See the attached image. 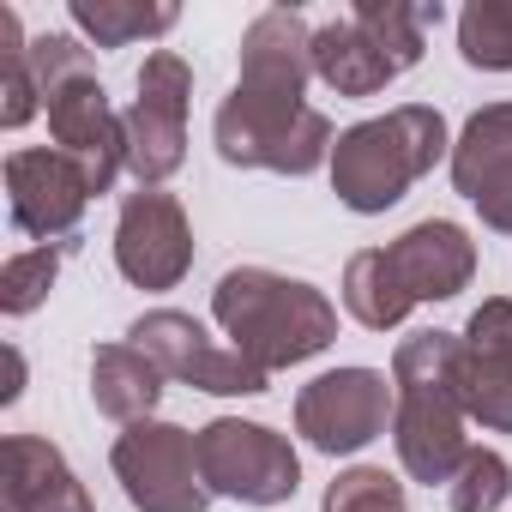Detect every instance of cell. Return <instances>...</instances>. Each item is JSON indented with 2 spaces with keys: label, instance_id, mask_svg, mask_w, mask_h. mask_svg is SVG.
<instances>
[{
  "label": "cell",
  "instance_id": "19",
  "mask_svg": "<svg viewBox=\"0 0 512 512\" xmlns=\"http://www.w3.org/2000/svg\"><path fill=\"white\" fill-rule=\"evenodd\" d=\"M314 79L332 85L338 97H374V91H386V85L398 79V67H392V61L356 31V19L344 13V19H332V25L314 31Z\"/></svg>",
  "mask_w": 512,
  "mask_h": 512
},
{
  "label": "cell",
  "instance_id": "25",
  "mask_svg": "<svg viewBox=\"0 0 512 512\" xmlns=\"http://www.w3.org/2000/svg\"><path fill=\"white\" fill-rule=\"evenodd\" d=\"M446 488H452V512H500L512 494V464L494 446H470V458Z\"/></svg>",
  "mask_w": 512,
  "mask_h": 512
},
{
  "label": "cell",
  "instance_id": "10",
  "mask_svg": "<svg viewBox=\"0 0 512 512\" xmlns=\"http://www.w3.org/2000/svg\"><path fill=\"white\" fill-rule=\"evenodd\" d=\"M392 410H398V392L380 368H332L296 392V434L326 458H350L386 434Z\"/></svg>",
  "mask_w": 512,
  "mask_h": 512
},
{
  "label": "cell",
  "instance_id": "14",
  "mask_svg": "<svg viewBox=\"0 0 512 512\" xmlns=\"http://www.w3.org/2000/svg\"><path fill=\"white\" fill-rule=\"evenodd\" d=\"M314 79V31L296 7H266L241 31V73L235 91L272 97V103H302Z\"/></svg>",
  "mask_w": 512,
  "mask_h": 512
},
{
  "label": "cell",
  "instance_id": "17",
  "mask_svg": "<svg viewBox=\"0 0 512 512\" xmlns=\"http://www.w3.org/2000/svg\"><path fill=\"white\" fill-rule=\"evenodd\" d=\"M0 494L7 512H97L73 464L43 434H7L0 446Z\"/></svg>",
  "mask_w": 512,
  "mask_h": 512
},
{
  "label": "cell",
  "instance_id": "4",
  "mask_svg": "<svg viewBox=\"0 0 512 512\" xmlns=\"http://www.w3.org/2000/svg\"><path fill=\"white\" fill-rule=\"evenodd\" d=\"M31 67L43 85V115H49L55 151L85 169L91 193H109L115 175L127 169V133H121V115L109 109V91L97 85L91 49H79L73 37H37Z\"/></svg>",
  "mask_w": 512,
  "mask_h": 512
},
{
  "label": "cell",
  "instance_id": "26",
  "mask_svg": "<svg viewBox=\"0 0 512 512\" xmlns=\"http://www.w3.org/2000/svg\"><path fill=\"white\" fill-rule=\"evenodd\" d=\"M320 512H410V506H404V482H398L392 470L356 464V470H344V476L326 488Z\"/></svg>",
  "mask_w": 512,
  "mask_h": 512
},
{
  "label": "cell",
  "instance_id": "16",
  "mask_svg": "<svg viewBox=\"0 0 512 512\" xmlns=\"http://www.w3.org/2000/svg\"><path fill=\"white\" fill-rule=\"evenodd\" d=\"M386 266H392L398 290L410 296V308L416 302H452L476 278V241L452 217H422L386 247Z\"/></svg>",
  "mask_w": 512,
  "mask_h": 512
},
{
  "label": "cell",
  "instance_id": "23",
  "mask_svg": "<svg viewBox=\"0 0 512 512\" xmlns=\"http://www.w3.org/2000/svg\"><path fill=\"white\" fill-rule=\"evenodd\" d=\"M458 55L482 73H512V0H470L458 13Z\"/></svg>",
  "mask_w": 512,
  "mask_h": 512
},
{
  "label": "cell",
  "instance_id": "3",
  "mask_svg": "<svg viewBox=\"0 0 512 512\" xmlns=\"http://www.w3.org/2000/svg\"><path fill=\"white\" fill-rule=\"evenodd\" d=\"M446 151H452V139H446L440 109H428V103H398V109H386V115L356 121V127L338 133V145H332V193H338L350 211L380 217V211H392V205L410 193V181H422Z\"/></svg>",
  "mask_w": 512,
  "mask_h": 512
},
{
  "label": "cell",
  "instance_id": "20",
  "mask_svg": "<svg viewBox=\"0 0 512 512\" xmlns=\"http://www.w3.org/2000/svg\"><path fill=\"white\" fill-rule=\"evenodd\" d=\"M350 19H356V31H362L398 73H410V67L422 61L428 25H440V0H434V7H410V0H356Z\"/></svg>",
  "mask_w": 512,
  "mask_h": 512
},
{
  "label": "cell",
  "instance_id": "24",
  "mask_svg": "<svg viewBox=\"0 0 512 512\" xmlns=\"http://www.w3.org/2000/svg\"><path fill=\"white\" fill-rule=\"evenodd\" d=\"M61 253H67V241L31 247V253H13V260H7V272H0V308H7L13 320L37 314V308L49 302V290H55V278H61Z\"/></svg>",
  "mask_w": 512,
  "mask_h": 512
},
{
  "label": "cell",
  "instance_id": "5",
  "mask_svg": "<svg viewBox=\"0 0 512 512\" xmlns=\"http://www.w3.org/2000/svg\"><path fill=\"white\" fill-rule=\"evenodd\" d=\"M211 139L229 169H278V175H314L320 163H332V145H338V133L320 109L247 97V91L223 97Z\"/></svg>",
  "mask_w": 512,
  "mask_h": 512
},
{
  "label": "cell",
  "instance_id": "9",
  "mask_svg": "<svg viewBox=\"0 0 512 512\" xmlns=\"http://www.w3.org/2000/svg\"><path fill=\"white\" fill-rule=\"evenodd\" d=\"M127 344L145 350L157 362L163 380H181L193 392H217V398H253V392H266L272 374H260L241 350H217L211 332L181 314V308H151L127 326Z\"/></svg>",
  "mask_w": 512,
  "mask_h": 512
},
{
  "label": "cell",
  "instance_id": "12",
  "mask_svg": "<svg viewBox=\"0 0 512 512\" xmlns=\"http://www.w3.org/2000/svg\"><path fill=\"white\" fill-rule=\"evenodd\" d=\"M458 398L488 434H512V296H488L458 332Z\"/></svg>",
  "mask_w": 512,
  "mask_h": 512
},
{
  "label": "cell",
  "instance_id": "15",
  "mask_svg": "<svg viewBox=\"0 0 512 512\" xmlns=\"http://www.w3.org/2000/svg\"><path fill=\"white\" fill-rule=\"evenodd\" d=\"M452 187L482 211L488 229L512 235V103H488L452 139Z\"/></svg>",
  "mask_w": 512,
  "mask_h": 512
},
{
  "label": "cell",
  "instance_id": "21",
  "mask_svg": "<svg viewBox=\"0 0 512 512\" xmlns=\"http://www.w3.org/2000/svg\"><path fill=\"white\" fill-rule=\"evenodd\" d=\"M73 25L97 43V49H127V43H145V37H163L175 31V7H151V0H67Z\"/></svg>",
  "mask_w": 512,
  "mask_h": 512
},
{
  "label": "cell",
  "instance_id": "7",
  "mask_svg": "<svg viewBox=\"0 0 512 512\" xmlns=\"http://www.w3.org/2000/svg\"><path fill=\"white\" fill-rule=\"evenodd\" d=\"M115 482L127 488V500L139 512H205L211 488L199 470V434H187L181 422H133L115 452Z\"/></svg>",
  "mask_w": 512,
  "mask_h": 512
},
{
  "label": "cell",
  "instance_id": "2",
  "mask_svg": "<svg viewBox=\"0 0 512 512\" xmlns=\"http://www.w3.org/2000/svg\"><path fill=\"white\" fill-rule=\"evenodd\" d=\"M392 440L398 464L416 482H452L458 464L470 458L464 440V398H458V332H416L392 356Z\"/></svg>",
  "mask_w": 512,
  "mask_h": 512
},
{
  "label": "cell",
  "instance_id": "8",
  "mask_svg": "<svg viewBox=\"0 0 512 512\" xmlns=\"http://www.w3.org/2000/svg\"><path fill=\"white\" fill-rule=\"evenodd\" d=\"M187 103H193V67L175 49H151L139 67V97L121 115L127 169L139 175V187H163L187 163Z\"/></svg>",
  "mask_w": 512,
  "mask_h": 512
},
{
  "label": "cell",
  "instance_id": "11",
  "mask_svg": "<svg viewBox=\"0 0 512 512\" xmlns=\"http://www.w3.org/2000/svg\"><path fill=\"white\" fill-rule=\"evenodd\" d=\"M115 266L139 290H175L193 272V223L175 193L139 187L121 199L115 217Z\"/></svg>",
  "mask_w": 512,
  "mask_h": 512
},
{
  "label": "cell",
  "instance_id": "6",
  "mask_svg": "<svg viewBox=\"0 0 512 512\" xmlns=\"http://www.w3.org/2000/svg\"><path fill=\"white\" fill-rule=\"evenodd\" d=\"M199 470L211 494H229L241 506H284L302 488V458L290 434L241 416H217L199 428Z\"/></svg>",
  "mask_w": 512,
  "mask_h": 512
},
{
  "label": "cell",
  "instance_id": "22",
  "mask_svg": "<svg viewBox=\"0 0 512 512\" xmlns=\"http://www.w3.org/2000/svg\"><path fill=\"white\" fill-rule=\"evenodd\" d=\"M344 308L368 326V332H392L410 314V296L398 290L392 266H386V247H362L356 260L344 266Z\"/></svg>",
  "mask_w": 512,
  "mask_h": 512
},
{
  "label": "cell",
  "instance_id": "27",
  "mask_svg": "<svg viewBox=\"0 0 512 512\" xmlns=\"http://www.w3.org/2000/svg\"><path fill=\"white\" fill-rule=\"evenodd\" d=\"M19 392H25V356H19V350H7V386H0V398L13 404Z\"/></svg>",
  "mask_w": 512,
  "mask_h": 512
},
{
  "label": "cell",
  "instance_id": "13",
  "mask_svg": "<svg viewBox=\"0 0 512 512\" xmlns=\"http://www.w3.org/2000/svg\"><path fill=\"white\" fill-rule=\"evenodd\" d=\"M91 181L73 157H61L55 145L49 151H13L7 157V205H13V229L37 235V241H61L79 229L85 205H91Z\"/></svg>",
  "mask_w": 512,
  "mask_h": 512
},
{
  "label": "cell",
  "instance_id": "18",
  "mask_svg": "<svg viewBox=\"0 0 512 512\" xmlns=\"http://www.w3.org/2000/svg\"><path fill=\"white\" fill-rule=\"evenodd\" d=\"M163 398V374L145 350L133 344H97L91 350V404L109 416V422H151Z\"/></svg>",
  "mask_w": 512,
  "mask_h": 512
},
{
  "label": "cell",
  "instance_id": "1",
  "mask_svg": "<svg viewBox=\"0 0 512 512\" xmlns=\"http://www.w3.org/2000/svg\"><path fill=\"white\" fill-rule=\"evenodd\" d=\"M211 314L260 374L296 368L338 338V308L326 302V290L284 278V272H266V266L223 272L211 290Z\"/></svg>",
  "mask_w": 512,
  "mask_h": 512
}]
</instances>
